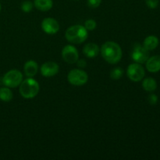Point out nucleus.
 Returning <instances> with one entry per match:
<instances>
[{"mask_svg": "<svg viewBox=\"0 0 160 160\" xmlns=\"http://www.w3.org/2000/svg\"><path fill=\"white\" fill-rule=\"evenodd\" d=\"M101 55L107 62L116 64L120 62L123 54L118 44L114 42H106L102 45Z\"/></svg>", "mask_w": 160, "mask_h": 160, "instance_id": "1", "label": "nucleus"}, {"mask_svg": "<svg viewBox=\"0 0 160 160\" xmlns=\"http://www.w3.org/2000/svg\"><path fill=\"white\" fill-rule=\"evenodd\" d=\"M65 37L70 43L81 44L88 38V31L82 25H73L66 31Z\"/></svg>", "mask_w": 160, "mask_h": 160, "instance_id": "2", "label": "nucleus"}, {"mask_svg": "<svg viewBox=\"0 0 160 160\" xmlns=\"http://www.w3.org/2000/svg\"><path fill=\"white\" fill-rule=\"evenodd\" d=\"M39 90L40 87L38 82L33 78H28L22 81L19 88L21 96L26 99L34 98L38 94Z\"/></svg>", "mask_w": 160, "mask_h": 160, "instance_id": "3", "label": "nucleus"}, {"mask_svg": "<svg viewBox=\"0 0 160 160\" xmlns=\"http://www.w3.org/2000/svg\"><path fill=\"white\" fill-rule=\"evenodd\" d=\"M3 84L8 88H15L20 86L23 81V74L20 70H11L5 73L3 78H2Z\"/></svg>", "mask_w": 160, "mask_h": 160, "instance_id": "4", "label": "nucleus"}, {"mask_svg": "<svg viewBox=\"0 0 160 160\" xmlns=\"http://www.w3.org/2000/svg\"><path fill=\"white\" fill-rule=\"evenodd\" d=\"M67 79L72 85L82 86L88 82V76L84 70L80 69H73L69 72Z\"/></svg>", "mask_w": 160, "mask_h": 160, "instance_id": "5", "label": "nucleus"}, {"mask_svg": "<svg viewBox=\"0 0 160 160\" xmlns=\"http://www.w3.org/2000/svg\"><path fill=\"white\" fill-rule=\"evenodd\" d=\"M127 75L131 81L134 82H139L144 78L145 71L144 67L140 63H131L128 66L127 70Z\"/></svg>", "mask_w": 160, "mask_h": 160, "instance_id": "6", "label": "nucleus"}, {"mask_svg": "<svg viewBox=\"0 0 160 160\" xmlns=\"http://www.w3.org/2000/svg\"><path fill=\"white\" fill-rule=\"evenodd\" d=\"M131 58L137 63H145L147 59L149 58V51L147 50L143 45H141L140 44H136L135 46L133 48Z\"/></svg>", "mask_w": 160, "mask_h": 160, "instance_id": "7", "label": "nucleus"}, {"mask_svg": "<svg viewBox=\"0 0 160 160\" xmlns=\"http://www.w3.org/2000/svg\"><path fill=\"white\" fill-rule=\"evenodd\" d=\"M62 57L66 62L69 64H73L79 59L78 51L74 46L67 45L62 48Z\"/></svg>", "mask_w": 160, "mask_h": 160, "instance_id": "8", "label": "nucleus"}, {"mask_svg": "<svg viewBox=\"0 0 160 160\" xmlns=\"http://www.w3.org/2000/svg\"><path fill=\"white\" fill-rule=\"evenodd\" d=\"M41 26L42 31L48 34H55L59 31V24L58 21L51 17L44 19Z\"/></svg>", "mask_w": 160, "mask_h": 160, "instance_id": "9", "label": "nucleus"}, {"mask_svg": "<svg viewBox=\"0 0 160 160\" xmlns=\"http://www.w3.org/2000/svg\"><path fill=\"white\" fill-rule=\"evenodd\" d=\"M40 70L42 76L45 77V78H51L59 73V67L56 62L48 61V62L42 64Z\"/></svg>", "mask_w": 160, "mask_h": 160, "instance_id": "10", "label": "nucleus"}, {"mask_svg": "<svg viewBox=\"0 0 160 160\" xmlns=\"http://www.w3.org/2000/svg\"><path fill=\"white\" fill-rule=\"evenodd\" d=\"M147 70L150 73H157L160 70V56L149 57L145 62Z\"/></svg>", "mask_w": 160, "mask_h": 160, "instance_id": "11", "label": "nucleus"}, {"mask_svg": "<svg viewBox=\"0 0 160 160\" xmlns=\"http://www.w3.org/2000/svg\"><path fill=\"white\" fill-rule=\"evenodd\" d=\"M38 70V65L34 60H28L23 67V71L28 78H33L35 76Z\"/></svg>", "mask_w": 160, "mask_h": 160, "instance_id": "12", "label": "nucleus"}, {"mask_svg": "<svg viewBox=\"0 0 160 160\" xmlns=\"http://www.w3.org/2000/svg\"><path fill=\"white\" fill-rule=\"evenodd\" d=\"M83 52L87 57L95 58L99 52V48L95 43H88L83 48Z\"/></svg>", "mask_w": 160, "mask_h": 160, "instance_id": "13", "label": "nucleus"}, {"mask_svg": "<svg viewBox=\"0 0 160 160\" xmlns=\"http://www.w3.org/2000/svg\"><path fill=\"white\" fill-rule=\"evenodd\" d=\"M159 43V40L156 36L149 35L145 38V39L144 40L143 46L148 51H152L157 48Z\"/></svg>", "mask_w": 160, "mask_h": 160, "instance_id": "14", "label": "nucleus"}, {"mask_svg": "<svg viewBox=\"0 0 160 160\" xmlns=\"http://www.w3.org/2000/svg\"><path fill=\"white\" fill-rule=\"evenodd\" d=\"M34 6L38 10L46 12L52 8L53 1L52 0H34Z\"/></svg>", "mask_w": 160, "mask_h": 160, "instance_id": "15", "label": "nucleus"}, {"mask_svg": "<svg viewBox=\"0 0 160 160\" xmlns=\"http://www.w3.org/2000/svg\"><path fill=\"white\" fill-rule=\"evenodd\" d=\"M142 87H143L144 90L146 92H154L157 88V82L154 78H147L142 81Z\"/></svg>", "mask_w": 160, "mask_h": 160, "instance_id": "16", "label": "nucleus"}, {"mask_svg": "<svg viewBox=\"0 0 160 160\" xmlns=\"http://www.w3.org/2000/svg\"><path fill=\"white\" fill-rule=\"evenodd\" d=\"M12 98V92L8 87L0 88V100L3 102H9Z\"/></svg>", "mask_w": 160, "mask_h": 160, "instance_id": "17", "label": "nucleus"}, {"mask_svg": "<svg viewBox=\"0 0 160 160\" xmlns=\"http://www.w3.org/2000/svg\"><path fill=\"white\" fill-rule=\"evenodd\" d=\"M123 70L120 67H116L112 69L110 72V78L112 80H119L122 76H123Z\"/></svg>", "mask_w": 160, "mask_h": 160, "instance_id": "18", "label": "nucleus"}, {"mask_svg": "<svg viewBox=\"0 0 160 160\" xmlns=\"http://www.w3.org/2000/svg\"><path fill=\"white\" fill-rule=\"evenodd\" d=\"M34 7V3L31 1H24L21 3V9L24 12H30L33 9Z\"/></svg>", "mask_w": 160, "mask_h": 160, "instance_id": "19", "label": "nucleus"}, {"mask_svg": "<svg viewBox=\"0 0 160 160\" xmlns=\"http://www.w3.org/2000/svg\"><path fill=\"white\" fill-rule=\"evenodd\" d=\"M97 23L95 20L89 19L84 22V28L87 29V31H94L96 28Z\"/></svg>", "mask_w": 160, "mask_h": 160, "instance_id": "20", "label": "nucleus"}, {"mask_svg": "<svg viewBox=\"0 0 160 160\" xmlns=\"http://www.w3.org/2000/svg\"><path fill=\"white\" fill-rule=\"evenodd\" d=\"M102 0H88V6L92 9H96L100 6Z\"/></svg>", "mask_w": 160, "mask_h": 160, "instance_id": "21", "label": "nucleus"}, {"mask_svg": "<svg viewBox=\"0 0 160 160\" xmlns=\"http://www.w3.org/2000/svg\"><path fill=\"white\" fill-rule=\"evenodd\" d=\"M145 3L150 9H156L159 6V0H145Z\"/></svg>", "mask_w": 160, "mask_h": 160, "instance_id": "22", "label": "nucleus"}, {"mask_svg": "<svg viewBox=\"0 0 160 160\" xmlns=\"http://www.w3.org/2000/svg\"><path fill=\"white\" fill-rule=\"evenodd\" d=\"M148 102L151 105H156L158 102V96L155 94H152L148 96Z\"/></svg>", "mask_w": 160, "mask_h": 160, "instance_id": "23", "label": "nucleus"}, {"mask_svg": "<svg viewBox=\"0 0 160 160\" xmlns=\"http://www.w3.org/2000/svg\"><path fill=\"white\" fill-rule=\"evenodd\" d=\"M77 63H78V66L80 67V68H84L87 66V62L84 59H78L77 61Z\"/></svg>", "mask_w": 160, "mask_h": 160, "instance_id": "24", "label": "nucleus"}, {"mask_svg": "<svg viewBox=\"0 0 160 160\" xmlns=\"http://www.w3.org/2000/svg\"><path fill=\"white\" fill-rule=\"evenodd\" d=\"M1 9H2V6H1V4H0V11H1Z\"/></svg>", "mask_w": 160, "mask_h": 160, "instance_id": "25", "label": "nucleus"}]
</instances>
